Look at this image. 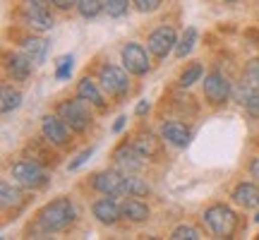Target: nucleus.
Instances as JSON below:
<instances>
[{
	"label": "nucleus",
	"mask_w": 259,
	"mask_h": 240,
	"mask_svg": "<svg viewBox=\"0 0 259 240\" xmlns=\"http://www.w3.org/2000/svg\"><path fill=\"white\" fill-rule=\"evenodd\" d=\"M77 221V207L70 197H56L48 204H44L34 216V226L31 233L34 238H44V235H53L65 228H70Z\"/></svg>",
	"instance_id": "obj_1"
},
{
	"label": "nucleus",
	"mask_w": 259,
	"mask_h": 240,
	"mask_svg": "<svg viewBox=\"0 0 259 240\" xmlns=\"http://www.w3.org/2000/svg\"><path fill=\"white\" fill-rule=\"evenodd\" d=\"M202 221L216 238H233L240 231V216L228 204L213 202L202 212Z\"/></svg>",
	"instance_id": "obj_2"
},
{
	"label": "nucleus",
	"mask_w": 259,
	"mask_h": 240,
	"mask_svg": "<svg viewBox=\"0 0 259 240\" xmlns=\"http://www.w3.org/2000/svg\"><path fill=\"white\" fill-rule=\"evenodd\" d=\"M92 108H94L92 103H87L84 99H79V96L74 94V99H63V101H58L56 113L65 120V125L72 130V132L84 135V132L92 130V125H94Z\"/></svg>",
	"instance_id": "obj_3"
},
{
	"label": "nucleus",
	"mask_w": 259,
	"mask_h": 240,
	"mask_svg": "<svg viewBox=\"0 0 259 240\" xmlns=\"http://www.w3.org/2000/svg\"><path fill=\"white\" fill-rule=\"evenodd\" d=\"M10 176H12L15 183H19L22 187H27V190H44V187L51 183L48 168L31 156L17 158V161L10 166Z\"/></svg>",
	"instance_id": "obj_4"
},
{
	"label": "nucleus",
	"mask_w": 259,
	"mask_h": 240,
	"mask_svg": "<svg viewBox=\"0 0 259 240\" xmlns=\"http://www.w3.org/2000/svg\"><path fill=\"white\" fill-rule=\"evenodd\" d=\"M96 82L101 84V89L111 99H125L132 92V82H130V72L125 67H118L113 63H101L96 70Z\"/></svg>",
	"instance_id": "obj_5"
},
{
	"label": "nucleus",
	"mask_w": 259,
	"mask_h": 240,
	"mask_svg": "<svg viewBox=\"0 0 259 240\" xmlns=\"http://www.w3.org/2000/svg\"><path fill=\"white\" fill-rule=\"evenodd\" d=\"M202 92L209 106H223L233 99V82L223 70H211V72L204 74Z\"/></svg>",
	"instance_id": "obj_6"
},
{
	"label": "nucleus",
	"mask_w": 259,
	"mask_h": 240,
	"mask_svg": "<svg viewBox=\"0 0 259 240\" xmlns=\"http://www.w3.org/2000/svg\"><path fill=\"white\" fill-rule=\"evenodd\" d=\"M17 22L22 27H27L29 31H36V34H44V31H51L56 19H53V12L46 8H36V5H29V3H19L17 8Z\"/></svg>",
	"instance_id": "obj_7"
},
{
	"label": "nucleus",
	"mask_w": 259,
	"mask_h": 240,
	"mask_svg": "<svg viewBox=\"0 0 259 240\" xmlns=\"http://www.w3.org/2000/svg\"><path fill=\"white\" fill-rule=\"evenodd\" d=\"M151 53H149V48H144L142 44L137 41H130L125 46L120 48V63L122 67L127 70L130 74H135V77H144V74L151 70Z\"/></svg>",
	"instance_id": "obj_8"
},
{
	"label": "nucleus",
	"mask_w": 259,
	"mask_h": 240,
	"mask_svg": "<svg viewBox=\"0 0 259 240\" xmlns=\"http://www.w3.org/2000/svg\"><path fill=\"white\" fill-rule=\"evenodd\" d=\"M178 46V31L173 24H161L147 36V48L149 53L156 60H166Z\"/></svg>",
	"instance_id": "obj_9"
},
{
	"label": "nucleus",
	"mask_w": 259,
	"mask_h": 240,
	"mask_svg": "<svg viewBox=\"0 0 259 240\" xmlns=\"http://www.w3.org/2000/svg\"><path fill=\"white\" fill-rule=\"evenodd\" d=\"M92 187L99 194H108V197H125L127 187H125V173L118 168H106V171H96L92 176Z\"/></svg>",
	"instance_id": "obj_10"
},
{
	"label": "nucleus",
	"mask_w": 259,
	"mask_h": 240,
	"mask_svg": "<svg viewBox=\"0 0 259 240\" xmlns=\"http://www.w3.org/2000/svg\"><path fill=\"white\" fill-rule=\"evenodd\" d=\"M111 158H113V164H115V168L122 171V173H139L142 168L147 166V156L139 154L137 147L132 142H127V139L113 149Z\"/></svg>",
	"instance_id": "obj_11"
},
{
	"label": "nucleus",
	"mask_w": 259,
	"mask_h": 240,
	"mask_svg": "<svg viewBox=\"0 0 259 240\" xmlns=\"http://www.w3.org/2000/svg\"><path fill=\"white\" fill-rule=\"evenodd\" d=\"M70 132L72 130L65 125V120L58 113H46L41 118V137H46L56 149L70 147Z\"/></svg>",
	"instance_id": "obj_12"
},
{
	"label": "nucleus",
	"mask_w": 259,
	"mask_h": 240,
	"mask_svg": "<svg viewBox=\"0 0 259 240\" xmlns=\"http://www.w3.org/2000/svg\"><path fill=\"white\" fill-rule=\"evenodd\" d=\"M3 60H5V63H3L5 65V72H8L15 82H27L29 77L34 74V67H36V63H34L24 51H5Z\"/></svg>",
	"instance_id": "obj_13"
},
{
	"label": "nucleus",
	"mask_w": 259,
	"mask_h": 240,
	"mask_svg": "<svg viewBox=\"0 0 259 240\" xmlns=\"http://www.w3.org/2000/svg\"><path fill=\"white\" fill-rule=\"evenodd\" d=\"M92 216L99 223H103V226H115V223L122 219V209H120L118 197L103 194V197H99V199H94L92 202Z\"/></svg>",
	"instance_id": "obj_14"
},
{
	"label": "nucleus",
	"mask_w": 259,
	"mask_h": 240,
	"mask_svg": "<svg viewBox=\"0 0 259 240\" xmlns=\"http://www.w3.org/2000/svg\"><path fill=\"white\" fill-rule=\"evenodd\" d=\"M158 135L170 147L185 149L190 144V139H192V130L187 128L185 123H180V120H163L158 125Z\"/></svg>",
	"instance_id": "obj_15"
},
{
	"label": "nucleus",
	"mask_w": 259,
	"mask_h": 240,
	"mask_svg": "<svg viewBox=\"0 0 259 240\" xmlns=\"http://www.w3.org/2000/svg\"><path fill=\"white\" fill-rule=\"evenodd\" d=\"M74 94L79 96V99H84L87 103H92L94 108H99V111H108V103H106V99H103V89L101 84L96 82V79H92V77H82L79 82H77V87H74Z\"/></svg>",
	"instance_id": "obj_16"
},
{
	"label": "nucleus",
	"mask_w": 259,
	"mask_h": 240,
	"mask_svg": "<svg viewBox=\"0 0 259 240\" xmlns=\"http://www.w3.org/2000/svg\"><path fill=\"white\" fill-rule=\"evenodd\" d=\"M233 204H238L240 209H257L259 207V183H250V180H240L233 187L231 192Z\"/></svg>",
	"instance_id": "obj_17"
},
{
	"label": "nucleus",
	"mask_w": 259,
	"mask_h": 240,
	"mask_svg": "<svg viewBox=\"0 0 259 240\" xmlns=\"http://www.w3.org/2000/svg\"><path fill=\"white\" fill-rule=\"evenodd\" d=\"M120 209H122V219L130 223H144L151 216L149 204L142 202V197H132V194H125V199L120 202Z\"/></svg>",
	"instance_id": "obj_18"
},
{
	"label": "nucleus",
	"mask_w": 259,
	"mask_h": 240,
	"mask_svg": "<svg viewBox=\"0 0 259 240\" xmlns=\"http://www.w3.org/2000/svg\"><path fill=\"white\" fill-rule=\"evenodd\" d=\"M0 204H3V209L8 212V209H12V212H19L24 204H27V194H24V190H22V185L19 183H8V180H3L0 183Z\"/></svg>",
	"instance_id": "obj_19"
},
{
	"label": "nucleus",
	"mask_w": 259,
	"mask_h": 240,
	"mask_svg": "<svg viewBox=\"0 0 259 240\" xmlns=\"http://www.w3.org/2000/svg\"><path fill=\"white\" fill-rule=\"evenodd\" d=\"M19 51H24L31 60L36 65H41L46 60V53H48V41L44 36H36V31L34 34H27V36L19 38Z\"/></svg>",
	"instance_id": "obj_20"
},
{
	"label": "nucleus",
	"mask_w": 259,
	"mask_h": 240,
	"mask_svg": "<svg viewBox=\"0 0 259 240\" xmlns=\"http://www.w3.org/2000/svg\"><path fill=\"white\" fill-rule=\"evenodd\" d=\"M130 142L137 147L139 154H144L147 158H158L161 156V144H166V142L161 139V135L156 137V135H151V132H137Z\"/></svg>",
	"instance_id": "obj_21"
},
{
	"label": "nucleus",
	"mask_w": 259,
	"mask_h": 240,
	"mask_svg": "<svg viewBox=\"0 0 259 240\" xmlns=\"http://www.w3.org/2000/svg\"><path fill=\"white\" fill-rule=\"evenodd\" d=\"M27 151H29V156L31 158H36L38 164H44V166H56L58 164V154L53 151V144L48 142L46 137H41L36 139V142H31V144H27Z\"/></svg>",
	"instance_id": "obj_22"
},
{
	"label": "nucleus",
	"mask_w": 259,
	"mask_h": 240,
	"mask_svg": "<svg viewBox=\"0 0 259 240\" xmlns=\"http://www.w3.org/2000/svg\"><path fill=\"white\" fill-rule=\"evenodd\" d=\"M19 106H22V92L3 84V94H0V111H3V115L17 111Z\"/></svg>",
	"instance_id": "obj_23"
},
{
	"label": "nucleus",
	"mask_w": 259,
	"mask_h": 240,
	"mask_svg": "<svg viewBox=\"0 0 259 240\" xmlns=\"http://www.w3.org/2000/svg\"><path fill=\"white\" fill-rule=\"evenodd\" d=\"M125 187H127V194H132V197H149L151 194V185L139 173H125Z\"/></svg>",
	"instance_id": "obj_24"
},
{
	"label": "nucleus",
	"mask_w": 259,
	"mask_h": 240,
	"mask_svg": "<svg viewBox=\"0 0 259 240\" xmlns=\"http://www.w3.org/2000/svg\"><path fill=\"white\" fill-rule=\"evenodd\" d=\"M204 77V65L202 63H190L183 67V72L178 77V87L180 89H190L192 84H197Z\"/></svg>",
	"instance_id": "obj_25"
},
{
	"label": "nucleus",
	"mask_w": 259,
	"mask_h": 240,
	"mask_svg": "<svg viewBox=\"0 0 259 240\" xmlns=\"http://www.w3.org/2000/svg\"><path fill=\"white\" fill-rule=\"evenodd\" d=\"M194 44H197V27H187L185 34L178 38V46H176V58L178 60H185V58L192 53Z\"/></svg>",
	"instance_id": "obj_26"
},
{
	"label": "nucleus",
	"mask_w": 259,
	"mask_h": 240,
	"mask_svg": "<svg viewBox=\"0 0 259 240\" xmlns=\"http://www.w3.org/2000/svg\"><path fill=\"white\" fill-rule=\"evenodd\" d=\"M168 238L170 240H202L204 233L197 226H192V223H180V226H176L173 231L168 233Z\"/></svg>",
	"instance_id": "obj_27"
},
{
	"label": "nucleus",
	"mask_w": 259,
	"mask_h": 240,
	"mask_svg": "<svg viewBox=\"0 0 259 240\" xmlns=\"http://www.w3.org/2000/svg\"><path fill=\"white\" fill-rule=\"evenodd\" d=\"M74 10H77L84 19H96L103 12V0H77Z\"/></svg>",
	"instance_id": "obj_28"
},
{
	"label": "nucleus",
	"mask_w": 259,
	"mask_h": 240,
	"mask_svg": "<svg viewBox=\"0 0 259 240\" xmlns=\"http://www.w3.org/2000/svg\"><path fill=\"white\" fill-rule=\"evenodd\" d=\"M132 0H103V12L113 19H120L127 15Z\"/></svg>",
	"instance_id": "obj_29"
},
{
	"label": "nucleus",
	"mask_w": 259,
	"mask_h": 240,
	"mask_svg": "<svg viewBox=\"0 0 259 240\" xmlns=\"http://www.w3.org/2000/svg\"><path fill=\"white\" fill-rule=\"evenodd\" d=\"M242 79L250 84L252 89H257L259 92V58L250 60V63L245 65V70H242Z\"/></svg>",
	"instance_id": "obj_30"
},
{
	"label": "nucleus",
	"mask_w": 259,
	"mask_h": 240,
	"mask_svg": "<svg viewBox=\"0 0 259 240\" xmlns=\"http://www.w3.org/2000/svg\"><path fill=\"white\" fill-rule=\"evenodd\" d=\"M72 63H74L72 56L58 58L56 60V79H70V74H72Z\"/></svg>",
	"instance_id": "obj_31"
},
{
	"label": "nucleus",
	"mask_w": 259,
	"mask_h": 240,
	"mask_svg": "<svg viewBox=\"0 0 259 240\" xmlns=\"http://www.w3.org/2000/svg\"><path fill=\"white\" fill-rule=\"evenodd\" d=\"M132 5H135L137 12L149 15V12H156V10L163 5V0H132Z\"/></svg>",
	"instance_id": "obj_32"
},
{
	"label": "nucleus",
	"mask_w": 259,
	"mask_h": 240,
	"mask_svg": "<svg viewBox=\"0 0 259 240\" xmlns=\"http://www.w3.org/2000/svg\"><path fill=\"white\" fill-rule=\"evenodd\" d=\"M94 151H96V147H89V149H84L82 154H77V156H74L72 161L67 164V171H79V168H82L84 164H87V161L92 158V154H94Z\"/></svg>",
	"instance_id": "obj_33"
},
{
	"label": "nucleus",
	"mask_w": 259,
	"mask_h": 240,
	"mask_svg": "<svg viewBox=\"0 0 259 240\" xmlns=\"http://www.w3.org/2000/svg\"><path fill=\"white\" fill-rule=\"evenodd\" d=\"M245 111H247V115H252V118L259 120V92H254L247 99V103H245Z\"/></svg>",
	"instance_id": "obj_34"
},
{
	"label": "nucleus",
	"mask_w": 259,
	"mask_h": 240,
	"mask_svg": "<svg viewBox=\"0 0 259 240\" xmlns=\"http://www.w3.org/2000/svg\"><path fill=\"white\" fill-rule=\"evenodd\" d=\"M247 173H250V178H254L259 183V156H252L250 164H247Z\"/></svg>",
	"instance_id": "obj_35"
},
{
	"label": "nucleus",
	"mask_w": 259,
	"mask_h": 240,
	"mask_svg": "<svg viewBox=\"0 0 259 240\" xmlns=\"http://www.w3.org/2000/svg\"><path fill=\"white\" fill-rule=\"evenodd\" d=\"M51 3H53L56 10H63V12H67V10H72L77 5V0H51Z\"/></svg>",
	"instance_id": "obj_36"
},
{
	"label": "nucleus",
	"mask_w": 259,
	"mask_h": 240,
	"mask_svg": "<svg viewBox=\"0 0 259 240\" xmlns=\"http://www.w3.org/2000/svg\"><path fill=\"white\" fill-rule=\"evenodd\" d=\"M125 125H127V115H120V118H115V123H113V135H120L122 130H125Z\"/></svg>",
	"instance_id": "obj_37"
},
{
	"label": "nucleus",
	"mask_w": 259,
	"mask_h": 240,
	"mask_svg": "<svg viewBox=\"0 0 259 240\" xmlns=\"http://www.w3.org/2000/svg\"><path fill=\"white\" fill-rule=\"evenodd\" d=\"M149 108H151V106H149V101H147V99H142V101L137 103V108H135V115H139V118H142L144 113H149Z\"/></svg>",
	"instance_id": "obj_38"
},
{
	"label": "nucleus",
	"mask_w": 259,
	"mask_h": 240,
	"mask_svg": "<svg viewBox=\"0 0 259 240\" xmlns=\"http://www.w3.org/2000/svg\"><path fill=\"white\" fill-rule=\"evenodd\" d=\"M221 3H240V0H221Z\"/></svg>",
	"instance_id": "obj_39"
},
{
	"label": "nucleus",
	"mask_w": 259,
	"mask_h": 240,
	"mask_svg": "<svg viewBox=\"0 0 259 240\" xmlns=\"http://www.w3.org/2000/svg\"><path fill=\"white\" fill-rule=\"evenodd\" d=\"M254 223H259V212H257V214H254Z\"/></svg>",
	"instance_id": "obj_40"
},
{
	"label": "nucleus",
	"mask_w": 259,
	"mask_h": 240,
	"mask_svg": "<svg viewBox=\"0 0 259 240\" xmlns=\"http://www.w3.org/2000/svg\"><path fill=\"white\" fill-rule=\"evenodd\" d=\"M257 238H259V235H257Z\"/></svg>",
	"instance_id": "obj_41"
}]
</instances>
